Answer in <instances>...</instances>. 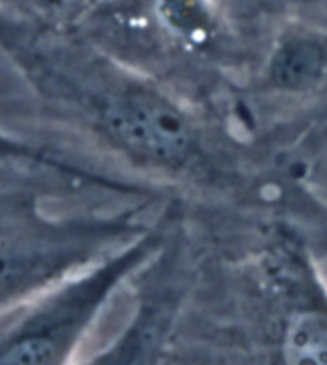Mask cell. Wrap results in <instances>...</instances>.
<instances>
[{
  "mask_svg": "<svg viewBox=\"0 0 327 365\" xmlns=\"http://www.w3.org/2000/svg\"><path fill=\"white\" fill-rule=\"evenodd\" d=\"M0 51L44 115L145 195L198 220L296 221L327 245V208L308 182L89 37L0 10Z\"/></svg>",
  "mask_w": 327,
  "mask_h": 365,
  "instance_id": "obj_1",
  "label": "cell"
},
{
  "mask_svg": "<svg viewBox=\"0 0 327 365\" xmlns=\"http://www.w3.org/2000/svg\"><path fill=\"white\" fill-rule=\"evenodd\" d=\"M62 177L0 164V315L87 269L154 225L162 208H89L52 214L46 196Z\"/></svg>",
  "mask_w": 327,
  "mask_h": 365,
  "instance_id": "obj_2",
  "label": "cell"
},
{
  "mask_svg": "<svg viewBox=\"0 0 327 365\" xmlns=\"http://www.w3.org/2000/svg\"><path fill=\"white\" fill-rule=\"evenodd\" d=\"M223 120L248 148L316 190L327 164V27L291 24L251 43Z\"/></svg>",
  "mask_w": 327,
  "mask_h": 365,
  "instance_id": "obj_3",
  "label": "cell"
},
{
  "mask_svg": "<svg viewBox=\"0 0 327 365\" xmlns=\"http://www.w3.org/2000/svg\"><path fill=\"white\" fill-rule=\"evenodd\" d=\"M170 202L143 237L0 315V365H76L102 312L151 264L170 237Z\"/></svg>",
  "mask_w": 327,
  "mask_h": 365,
  "instance_id": "obj_4",
  "label": "cell"
},
{
  "mask_svg": "<svg viewBox=\"0 0 327 365\" xmlns=\"http://www.w3.org/2000/svg\"><path fill=\"white\" fill-rule=\"evenodd\" d=\"M196 258L195 233L177 217L160 252L135 277L137 304L127 327L79 365H158L195 275Z\"/></svg>",
  "mask_w": 327,
  "mask_h": 365,
  "instance_id": "obj_5",
  "label": "cell"
},
{
  "mask_svg": "<svg viewBox=\"0 0 327 365\" xmlns=\"http://www.w3.org/2000/svg\"><path fill=\"white\" fill-rule=\"evenodd\" d=\"M0 164H16L37 168L62 177L76 190H91L120 204H127L135 198V192L121 181L120 177L106 171L101 165L69 156L68 152L52 146L37 145L0 127Z\"/></svg>",
  "mask_w": 327,
  "mask_h": 365,
  "instance_id": "obj_6",
  "label": "cell"
}]
</instances>
